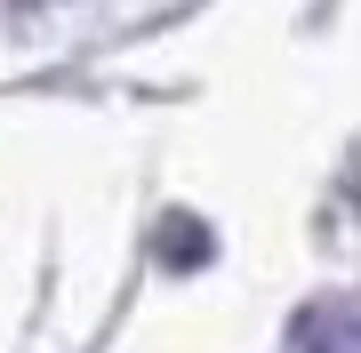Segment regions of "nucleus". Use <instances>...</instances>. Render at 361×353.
Masks as SVG:
<instances>
[{
  "label": "nucleus",
  "instance_id": "obj_1",
  "mask_svg": "<svg viewBox=\"0 0 361 353\" xmlns=\"http://www.w3.org/2000/svg\"><path fill=\"white\" fill-rule=\"evenodd\" d=\"M289 345L297 353H361V297L353 289H329V297L297 305L289 314Z\"/></svg>",
  "mask_w": 361,
  "mask_h": 353
},
{
  "label": "nucleus",
  "instance_id": "obj_2",
  "mask_svg": "<svg viewBox=\"0 0 361 353\" xmlns=\"http://www.w3.org/2000/svg\"><path fill=\"white\" fill-rule=\"evenodd\" d=\"M153 257L169 265V273H193V265L217 257V233H209L193 209H169V217H161V233H153Z\"/></svg>",
  "mask_w": 361,
  "mask_h": 353
}]
</instances>
